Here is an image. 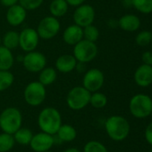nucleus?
<instances>
[{"label":"nucleus","instance_id":"obj_1","mask_svg":"<svg viewBox=\"0 0 152 152\" xmlns=\"http://www.w3.org/2000/svg\"><path fill=\"white\" fill-rule=\"evenodd\" d=\"M105 130L111 140L122 142L125 140L130 134V124L125 118L114 115L106 120Z\"/></svg>","mask_w":152,"mask_h":152},{"label":"nucleus","instance_id":"obj_2","mask_svg":"<svg viewBox=\"0 0 152 152\" xmlns=\"http://www.w3.org/2000/svg\"><path fill=\"white\" fill-rule=\"evenodd\" d=\"M38 125L41 132L51 135L56 134L62 125L60 112L53 107H47L43 109L39 114Z\"/></svg>","mask_w":152,"mask_h":152},{"label":"nucleus","instance_id":"obj_3","mask_svg":"<svg viewBox=\"0 0 152 152\" xmlns=\"http://www.w3.org/2000/svg\"><path fill=\"white\" fill-rule=\"evenodd\" d=\"M22 116L21 111L14 108L9 107L4 109L0 114V128L4 133L13 134L22 127Z\"/></svg>","mask_w":152,"mask_h":152},{"label":"nucleus","instance_id":"obj_4","mask_svg":"<svg viewBox=\"0 0 152 152\" xmlns=\"http://www.w3.org/2000/svg\"><path fill=\"white\" fill-rule=\"evenodd\" d=\"M129 110L134 118H146L152 113V99L144 94H135L130 100Z\"/></svg>","mask_w":152,"mask_h":152},{"label":"nucleus","instance_id":"obj_5","mask_svg":"<svg viewBox=\"0 0 152 152\" xmlns=\"http://www.w3.org/2000/svg\"><path fill=\"white\" fill-rule=\"evenodd\" d=\"M99 48L95 42H90L86 39L81 40L73 45V55L78 62L89 63L92 61L98 55Z\"/></svg>","mask_w":152,"mask_h":152},{"label":"nucleus","instance_id":"obj_6","mask_svg":"<svg viewBox=\"0 0 152 152\" xmlns=\"http://www.w3.org/2000/svg\"><path fill=\"white\" fill-rule=\"evenodd\" d=\"M91 93L82 86L73 87L66 95L67 106L73 110H81L90 104Z\"/></svg>","mask_w":152,"mask_h":152},{"label":"nucleus","instance_id":"obj_7","mask_svg":"<svg viewBox=\"0 0 152 152\" xmlns=\"http://www.w3.org/2000/svg\"><path fill=\"white\" fill-rule=\"evenodd\" d=\"M47 96L46 86L40 84L39 81H32L29 83L23 92V97L26 103L32 107L41 105Z\"/></svg>","mask_w":152,"mask_h":152},{"label":"nucleus","instance_id":"obj_8","mask_svg":"<svg viewBox=\"0 0 152 152\" xmlns=\"http://www.w3.org/2000/svg\"><path fill=\"white\" fill-rule=\"evenodd\" d=\"M61 28V23L59 20L54 16L48 15L42 18L38 26H37V33L39 38L44 40H49L57 36Z\"/></svg>","mask_w":152,"mask_h":152},{"label":"nucleus","instance_id":"obj_9","mask_svg":"<svg viewBox=\"0 0 152 152\" xmlns=\"http://www.w3.org/2000/svg\"><path fill=\"white\" fill-rule=\"evenodd\" d=\"M22 65L24 69L30 73H39L47 67V57L40 52L31 51L26 53L22 58Z\"/></svg>","mask_w":152,"mask_h":152},{"label":"nucleus","instance_id":"obj_10","mask_svg":"<svg viewBox=\"0 0 152 152\" xmlns=\"http://www.w3.org/2000/svg\"><path fill=\"white\" fill-rule=\"evenodd\" d=\"M104 82V74L99 69L97 68H93L87 70L82 77V86L90 93L99 91L103 86Z\"/></svg>","mask_w":152,"mask_h":152},{"label":"nucleus","instance_id":"obj_11","mask_svg":"<svg viewBox=\"0 0 152 152\" xmlns=\"http://www.w3.org/2000/svg\"><path fill=\"white\" fill-rule=\"evenodd\" d=\"M95 17V9L91 4H82L77 6L73 14V20L74 21V24L82 28L93 24Z\"/></svg>","mask_w":152,"mask_h":152},{"label":"nucleus","instance_id":"obj_12","mask_svg":"<svg viewBox=\"0 0 152 152\" xmlns=\"http://www.w3.org/2000/svg\"><path fill=\"white\" fill-rule=\"evenodd\" d=\"M39 39L36 28H25L19 32V47L25 53L35 51L39 45Z\"/></svg>","mask_w":152,"mask_h":152},{"label":"nucleus","instance_id":"obj_13","mask_svg":"<svg viewBox=\"0 0 152 152\" xmlns=\"http://www.w3.org/2000/svg\"><path fill=\"white\" fill-rule=\"evenodd\" d=\"M55 144V139L53 135L41 132L37 134H33L30 142L31 150L35 152H44L50 151Z\"/></svg>","mask_w":152,"mask_h":152},{"label":"nucleus","instance_id":"obj_14","mask_svg":"<svg viewBox=\"0 0 152 152\" xmlns=\"http://www.w3.org/2000/svg\"><path fill=\"white\" fill-rule=\"evenodd\" d=\"M27 18V11L19 4L12 5L7 8L5 19L7 23L12 27H18L22 25Z\"/></svg>","mask_w":152,"mask_h":152},{"label":"nucleus","instance_id":"obj_15","mask_svg":"<svg viewBox=\"0 0 152 152\" xmlns=\"http://www.w3.org/2000/svg\"><path fill=\"white\" fill-rule=\"evenodd\" d=\"M62 37L66 45L73 46L83 39V28L74 23L71 24L65 28Z\"/></svg>","mask_w":152,"mask_h":152},{"label":"nucleus","instance_id":"obj_16","mask_svg":"<svg viewBox=\"0 0 152 152\" xmlns=\"http://www.w3.org/2000/svg\"><path fill=\"white\" fill-rule=\"evenodd\" d=\"M78 61L73 54H62L58 56L55 61V69L56 71L64 74L71 73L76 68Z\"/></svg>","mask_w":152,"mask_h":152},{"label":"nucleus","instance_id":"obj_17","mask_svg":"<svg viewBox=\"0 0 152 152\" xmlns=\"http://www.w3.org/2000/svg\"><path fill=\"white\" fill-rule=\"evenodd\" d=\"M134 81L141 87H148L152 84V66L142 64L134 72Z\"/></svg>","mask_w":152,"mask_h":152},{"label":"nucleus","instance_id":"obj_18","mask_svg":"<svg viewBox=\"0 0 152 152\" xmlns=\"http://www.w3.org/2000/svg\"><path fill=\"white\" fill-rule=\"evenodd\" d=\"M141 20L137 15L134 14H125L118 20V26L125 31L134 32L141 27Z\"/></svg>","mask_w":152,"mask_h":152},{"label":"nucleus","instance_id":"obj_19","mask_svg":"<svg viewBox=\"0 0 152 152\" xmlns=\"http://www.w3.org/2000/svg\"><path fill=\"white\" fill-rule=\"evenodd\" d=\"M48 10L51 16L59 19L68 12L69 4L65 0H52L49 4Z\"/></svg>","mask_w":152,"mask_h":152},{"label":"nucleus","instance_id":"obj_20","mask_svg":"<svg viewBox=\"0 0 152 152\" xmlns=\"http://www.w3.org/2000/svg\"><path fill=\"white\" fill-rule=\"evenodd\" d=\"M15 58L12 50L0 45V70H10L14 64Z\"/></svg>","mask_w":152,"mask_h":152},{"label":"nucleus","instance_id":"obj_21","mask_svg":"<svg viewBox=\"0 0 152 152\" xmlns=\"http://www.w3.org/2000/svg\"><path fill=\"white\" fill-rule=\"evenodd\" d=\"M56 134L60 141L65 142H71L76 139L77 132H76V129L73 126L69 124H65V125L62 124Z\"/></svg>","mask_w":152,"mask_h":152},{"label":"nucleus","instance_id":"obj_22","mask_svg":"<svg viewBox=\"0 0 152 152\" xmlns=\"http://www.w3.org/2000/svg\"><path fill=\"white\" fill-rule=\"evenodd\" d=\"M39 73V82L44 86L52 85L57 78V71L52 67H46Z\"/></svg>","mask_w":152,"mask_h":152},{"label":"nucleus","instance_id":"obj_23","mask_svg":"<svg viewBox=\"0 0 152 152\" xmlns=\"http://www.w3.org/2000/svg\"><path fill=\"white\" fill-rule=\"evenodd\" d=\"M1 40L3 46L13 51L19 46V32L15 30H9L4 34Z\"/></svg>","mask_w":152,"mask_h":152},{"label":"nucleus","instance_id":"obj_24","mask_svg":"<svg viewBox=\"0 0 152 152\" xmlns=\"http://www.w3.org/2000/svg\"><path fill=\"white\" fill-rule=\"evenodd\" d=\"M13 139H14L15 142H17L20 145H24L25 146V145L30 144V141L32 139L33 134L29 128L21 127L13 134Z\"/></svg>","mask_w":152,"mask_h":152},{"label":"nucleus","instance_id":"obj_25","mask_svg":"<svg viewBox=\"0 0 152 152\" xmlns=\"http://www.w3.org/2000/svg\"><path fill=\"white\" fill-rule=\"evenodd\" d=\"M90 104L95 109H102L108 104V97L106 96V94L99 91L95 93H91Z\"/></svg>","mask_w":152,"mask_h":152},{"label":"nucleus","instance_id":"obj_26","mask_svg":"<svg viewBox=\"0 0 152 152\" xmlns=\"http://www.w3.org/2000/svg\"><path fill=\"white\" fill-rule=\"evenodd\" d=\"M14 82V76L10 70H0V92L5 91Z\"/></svg>","mask_w":152,"mask_h":152},{"label":"nucleus","instance_id":"obj_27","mask_svg":"<svg viewBox=\"0 0 152 152\" xmlns=\"http://www.w3.org/2000/svg\"><path fill=\"white\" fill-rule=\"evenodd\" d=\"M15 141L13 134L2 133L0 134V152L10 151L14 146Z\"/></svg>","mask_w":152,"mask_h":152},{"label":"nucleus","instance_id":"obj_28","mask_svg":"<svg viewBox=\"0 0 152 152\" xmlns=\"http://www.w3.org/2000/svg\"><path fill=\"white\" fill-rule=\"evenodd\" d=\"M82 28H83V39H86L88 41L96 43V41L99 37V28L93 24L86 26V27H84Z\"/></svg>","mask_w":152,"mask_h":152},{"label":"nucleus","instance_id":"obj_29","mask_svg":"<svg viewBox=\"0 0 152 152\" xmlns=\"http://www.w3.org/2000/svg\"><path fill=\"white\" fill-rule=\"evenodd\" d=\"M133 7L142 13L149 14L152 12V0H133Z\"/></svg>","mask_w":152,"mask_h":152},{"label":"nucleus","instance_id":"obj_30","mask_svg":"<svg viewBox=\"0 0 152 152\" xmlns=\"http://www.w3.org/2000/svg\"><path fill=\"white\" fill-rule=\"evenodd\" d=\"M83 152H108L106 146L98 141H90L84 147Z\"/></svg>","mask_w":152,"mask_h":152},{"label":"nucleus","instance_id":"obj_31","mask_svg":"<svg viewBox=\"0 0 152 152\" xmlns=\"http://www.w3.org/2000/svg\"><path fill=\"white\" fill-rule=\"evenodd\" d=\"M136 44L140 46H147L151 44L152 32L149 30H143L138 33L135 38Z\"/></svg>","mask_w":152,"mask_h":152},{"label":"nucleus","instance_id":"obj_32","mask_svg":"<svg viewBox=\"0 0 152 152\" xmlns=\"http://www.w3.org/2000/svg\"><path fill=\"white\" fill-rule=\"evenodd\" d=\"M44 0H19L18 4H21L26 11H34L41 6Z\"/></svg>","mask_w":152,"mask_h":152},{"label":"nucleus","instance_id":"obj_33","mask_svg":"<svg viewBox=\"0 0 152 152\" xmlns=\"http://www.w3.org/2000/svg\"><path fill=\"white\" fill-rule=\"evenodd\" d=\"M144 136H145V139L147 141V142L152 146V122H151L146 129H145V133H144Z\"/></svg>","mask_w":152,"mask_h":152},{"label":"nucleus","instance_id":"obj_34","mask_svg":"<svg viewBox=\"0 0 152 152\" xmlns=\"http://www.w3.org/2000/svg\"><path fill=\"white\" fill-rule=\"evenodd\" d=\"M142 60L143 61V64L152 66V52L147 51V52L143 53V54L142 56Z\"/></svg>","mask_w":152,"mask_h":152},{"label":"nucleus","instance_id":"obj_35","mask_svg":"<svg viewBox=\"0 0 152 152\" xmlns=\"http://www.w3.org/2000/svg\"><path fill=\"white\" fill-rule=\"evenodd\" d=\"M19 0H0V4L4 6V7H10L12 5H14L16 4H18Z\"/></svg>","mask_w":152,"mask_h":152},{"label":"nucleus","instance_id":"obj_36","mask_svg":"<svg viewBox=\"0 0 152 152\" xmlns=\"http://www.w3.org/2000/svg\"><path fill=\"white\" fill-rule=\"evenodd\" d=\"M66 3L69 4V6H73V7H77L82 4H84V2L86 0H65Z\"/></svg>","mask_w":152,"mask_h":152},{"label":"nucleus","instance_id":"obj_37","mask_svg":"<svg viewBox=\"0 0 152 152\" xmlns=\"http://www.w3.org/2000/svg\"><path fill=\"white\" fill-rule=\"evenodd\" d=\"M123 3H124L125 6H126V7L133 6V0H123Z\"/></svg>","mask_w":152,"mask_h":152},{"label":"nucleus","instance_id":"obj_38","mask_svg":"<svg viewBox=\"0 0 152 152\" xmlns=\"http://www.w3.org/2000/svg\"><path fill=\"white\" fill-rule=\"evenodd\" d=\"M63 152H81L78 149H76V148H70V149H67V150H65V151Z\"/></svg>","mask_w":152,"mask_h":152},{"label":"nucleus","instance_id":"obj_39","mask_svg":"<svg viewBox=\"0 0 152 152\" xmlns=\"http://www.w3.org/2000/svg\"><path fill=\"white\" fill-rule=\"evenodd\" d=\"M2 45V40H1V37H0V45Z\"/></svg>","mask_w":152,"mask_h":152},{"label":"nucleus","instance_id":"obj_40","mask_svg":"<svg viewBox=\"0 0 152 152\" xmlns=\"http://www.w3.org/2000/svg\"><path fill=\"white\" fill-rule=\"evenodd\" d=\"M44 152H52V151H44Z\"/></svg>","mask_w":152,"mask_h":152},{"label":"nucleus","instance_id":"obj_41","mask_svg":"<svg viewBox=\"0 0 152 152\" xmlns=\"http://www.w3.org/2000/svg\"><path fill=\"white\" fill-rule=\"evenodd\" d=\"M151 46H152V41H151Z\"/></svg>","mask_w":152,"mask_h":152},{"label":"nucleus","instance_id":"obj_42","mask_svg":"<svg viewBox=\"0 0 152 152\" xmlns=\"http://www.w3.org/2000/svg\"><path fill=\"white\" fill-rule=\"evenodd\" d=\"M151 152H152V150H151Z\"/></svg>","mask_w":152,"mask_h":152}]
</instances>
